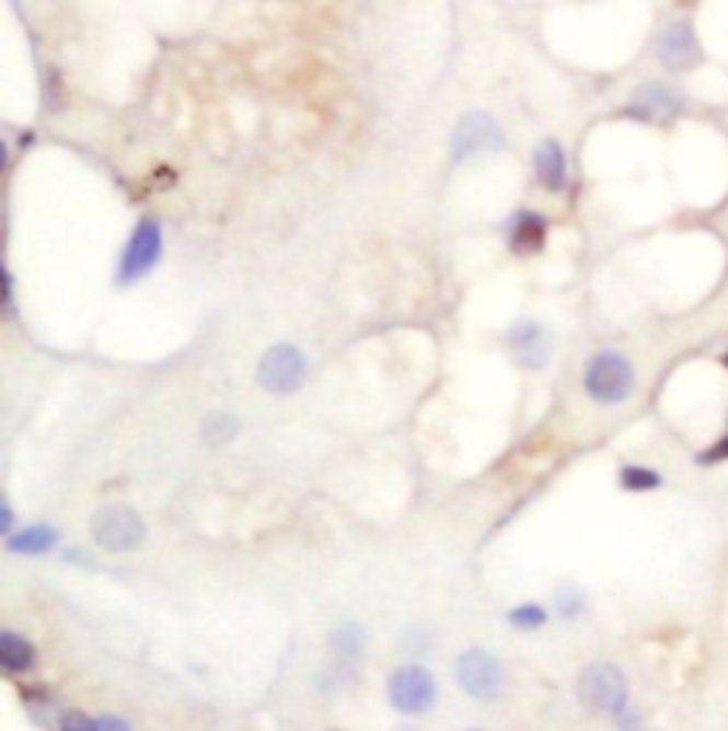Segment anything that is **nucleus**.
Listing matches in <instances>:
<instances>
[{
  "mask_svg": "<svg viewBox=\"0 0 728 731\" xmlns=\"http://www.w3.org/2000/svg\"><path fill=\"white\" fill-rule=\"evenodd\" d=\"M578 700L594 715L621 720L632 709L629 677L617 663H589L578 675Z\"/></svg>",
  "mask_w": 728,
  "mask_h": 731,
  "instance_id": "f257e3e1",
  "label": "nucleus"
},
{
  "mask_svg": "<svg viewBox=\"0 0 728 731\" xmlns=\"http://www.w3.org/2000/svg\"><path fill=\"white\" fill-rule=\"evenodd\" d=\"M583 387H587L589 398L601 402V405L626 402L632 391H635V368L617 350H601V353H594L587 362Z\"/></svg>",
  "mask_w": 728,
  "mask_h": 731,
  "instance_id": "f03ea898",
  "label": "nucleus"
},
{
  "mask_svg": "<svg viewBox=\"0 0 728 731\" xmlns=\"http://www.w3.org/2000/svg\"><path fill=\"white\" fill-rule=\"evenodd\" d=\"M388 700L398 715L421 718L439 700V681L421 663H404L388 677Z\"/></svg>",
  "mask_w": 728,
  "mask_h": 731,
  "instance_id": "7ed1b4c3",
  "label": "nucleus"
},
{
  "mask_svg": "<svg viewBox=\"0 0 728 731\" xmlns=\"http://www.w3.org/2000/svg\"><path fill=\"white\" fill-rule=\"evenodd\" d=\"M455 681L478 704H495L507 689V669L487 649H467L455 661Z\"/></svg>",
  "mask_w": 728,
  "mask_h": 731,
  "instance_id": "20e7f679",
  "label": "nucleus"
},
{
  "mask_svg": "<svg viewBox=\"0 0 728 731\" xmlns=\"http://www.w3.org/2000/svg\"><path fill=\"white\" fill-rule=\"evenodd\" d=\"M92 538L106 553H128L146 541V521L126 504H106L92 515Z\"/></svg>",
  "mask_w": 728,
  "mask_h": 731,
  "instance_id": "39448f33",
  "label": "nucleus"
},
{
  "mask_svg": "<svg viewBox=\"0 0 728 731\" xmlns=\"http://www.w3.org/2000/svg\"><path fill=\"white\" fill-rule=\"evenodd\" d=\"M256 376H259V384L268 393L290 396V393H297L304 384L308 362H304V353L297 345H274L259 359Z\"/></svg>",
  "mask_w": 728,
  "mask_h": 731,
  "instance_id": "423d86ee",
  "label": "nucleus"
},
{
  "mask_svg": "<svg viewBox=\"0 0 728 731\" xmlns=\"http://www.w3.org/2000/svg\"><path fill=\"white\" fill-rule=\"evenodd\" d=\"M504 146V131L489 114L473 112L464 114L453 131V160L464 163L470 156L484 154V151H495Z\"/></svg>",
  "mask_w": 728,
  "mask_h": 731,
  "instance_id": "0eeeda50",
  "label": "nucleus"
},
{
  "mask_svg": "<svg viewBox=\"0 0 728 731\" xmlns=\"http://www.w3.org/2000/svg\"><path fill=\"white\" fill-rule=\"evenodd\" d=\"M160 254H163V231L154 220H142L123 251L120 282H135L142 274H149Z\"/></svg>",
  "mask_w": 728,
  "mask_h": 731,
  "instance_id": "6e6552de",
  "label": "nucleus"
},
{
  "mask_svg": "<svg viewBox=\"0 0 728 731\" xmlns=\"http://www.w3.org/2000/svg\"><path fill=\"white\" fill-rule=\"evenodd\" d=\"M701 46L689 23H672L658 40V60L669 71H686L701 63Z\"/></svg>",
  "mask_w": 728,
  "mask_h": 731,
  "instance_id": "1a4fd4ad",
  "label": "nucleus"
},
{
  "mask_svg": "<svg viewBox=\"0 0 728 731\" xmlns=\"http://www.w3.org/2000/svg\"><path fill=\"white\" fill-rule=\"evenodd\" d=\"M509 350L516 353L518 364L530 370H541L552 356V339L550 330H544V325L538 322H518L512 330H509Z\"/></svg>",
  "mask_w": 728,
  "mask_h": 731,
  "instance_id": "9d476101",
  "label": "nucleus"
},
{
  "mask_svg": "<svg viewBox=\"0 0 728 731\" xmlns=\"http://www.w3.org/2000/svg\"><path fill=\"white\" fill-rule=\"evenodd\" d=\"M680 108H683V100H680L678 92H672L663 83H649L640 85L635 92L629 114H635L637 120L646 123H669L678 117Z\"/></svg>",
  "mask_w": 728,
  "mask_h": 731,
  "instance_id": "9b49d317",
  "label": "nucleus"
},
{
  "mask_svg": "<svg viewBox=\"0 0 728 731\" xmlns=\"http://www.w3.org/2000/svg\"><path fill=\"white\" fill-rule=\"evenodd\" d=\"M37 663V649L35 643L21 633H0V666L9 675H26L32 672Z\"/></svg>",
  "mask_w": 728,
  "mask_h": 731,
  "instance_id": "f8f14e48",
  "label": "nucleus"
},
{
  "mask_svg": "<svg viewBox=\"0 0 728 731\" xmlns=\"http://www.w3.org/2000/svg\"><path fill=\"white\" fill-rule=\"evenodd\" d=\"M535 174L544 188L561 192L566 183V156L555 140H544L535 151Z\"/></svg>",
  "mask_w": 728,
  "mask_h": 731,
  "instance_id": "ddd939ff",
  "label": "nucleus"
},
{
  "mask_svg": "<svg viewBox=\"0 0 728 731\" xmlns=\"http://www.w3.org/2000/svg\"><path fill=\"white\" fill-rule=\"evenodd\" d=\"M9 553L18 555H43L57 547V530L49 524H32L23 526L21 533L9 535L7 541Z\"/></svg>",
  "mask_w": 728,
  "mask_h": 731,
  "instance_id": "4468645a",
  "label": "nucleus"
},
{
  "mask_svg": "<svg viewBox=\"0 0 728 731\" xmlns=\"http://www.w3.org/2000/svg\"><path fill=\"white\" fill-rule=\"evenodd\" d=\"M546 242V222L538 213H521L509 234V245L516 254H535L544 248Z\"/></svg>",
  "mask_w": 728,
  "mask_h": 731,
  "instance_id": "2eb2a0df",
  "label": "nucleus"
},
{
  "mask_svg": "<svg viewBox=\"0 0 728 731\" xmlns=\"http://www.w3.org/2000/svg\"><path fill=\"white\" fill-rule=\"evenodd\" d=\"M331 652L339 661H359L365 652V629L359 624H342L331 635Z\"/></svg>",
  "mask_w": 728,
  "mask_h": 731,
  "instance_id": "dca6fc26",
  "label": "nucleus"
},
{
  "mask_svg": "<svg viewBox=\"0 0 728 731\" xmlns=\"http://www.w3.org/2000/svg\"><path fill=\"white\" fill-rule=\"evenodd\" d=\"M236 433H240V421L228 413H213L203 421V439L208 444H226V441L236 439Z\"/></svg>",
  "mask_w": 728,
  "mask_h": 731,
  "instance_id": "f3484780",
  "label": "nucleus"
},
{
  "mask_svg": "<svg viewBox=\"0 0 728 731\" xmlns=\"http://www.w3.org/2000/svg\"><path fill=\"white\" fill-rule=\"evenodd\" d=\"M663 478L655 473V469L646 467H623L621 469V487L629 492H646V490H658Z\"/></svg>",
  "mask_w": 728,
  "mask_h": 731,
  "instance_id": "a211bd4d",
  "label": "nucleus"
},
{
  "mask_svg": "<svg viewBox=\"0 0 728 731\" xmlns=\"http://www.w3.org/2000/svg\"><path fill=\"white\" fill-rule=\"evenodd\" d=\"M546 624V610L538 604H521L509 612V626L521 629V633H535Z\"/></svg>",
  "mask_w": 728,
  "mask_h": 731,
  "instance_id": "6ab92c4d",
  "label": "nucleus"
},
{
  "mask_svg": "<svg viewBox=\"0 0 728 731\" xmlns=\"http://www.w3.org/2000/svg\"><path fill=\"white\" fill-rule=\"evenodd\" d=\"M555 606H558L561 618H578L580 612H583V595H580V590H575V587H564V590L558 592V597H555Z\"/></svg>",
  "mask_w": 728,
  "mask_h": 731,
  "instance_id": "aec40b11",
  "label": "nucleus"
},
{
  "mask_svg": "<svg viewBox=\"0 0 728 731\" xmlns=\"http://www.w3.org/2000/svg\"><path fill=\"white\" fill-rule=\"evenodd\" d=\"M57 731H97V718H89L80 709H66L57 718Z\"/></svg>",
  "mask_w": 728,
  "mask_h": 731,
  "instance_id": "412c9836",
  "label": "nucleus"
},
{
  "mask_svg": "<svg viewBox=\"0 0 728 731\" xmlns=\"http://www.w3.org/2000/svg\"><path fill=\"white\" fill-rule=\"evenodd\" d=\"M728 459V436L726 439H720L717 444H712L708 450H703L701 453V464H717V462H726Z\"/></svg>",
  "mask_w": 728,
  "mask_h": 731,
  "instance_id": "4be33fe9",
  "label": "nucleus"
},
{
  "mask_svg": "<svg viewBox=\"0 0 728 731\" xmlns=\"http://www.w3.org/2000/svg\"><path fill=\"white\" fill-rule=\"evenodd\" d=\"M97 731H135V729H131V723H128V720L117 718V715H100Z\"/></svg>",
  "mask_w": 728,
  "mask_h": 731,
  "instance_id": "5701e85b",
  "label": "nucleus"
},
{
  "mask_svg": "<svg viewBox=\"0 0 728 731\" xmlns=\"http://www.w3.org/2000/svg\"><path fill=\"white\" fill-rule=\"evenodd\" d=\"M0 533H12V510H9V504L3 501L0 504Z\"/></svg>",
  "mask_w": 728,
  "mask_h": 731,
  "instance_id": "b1692460",
  "label": "nucleus"
},
{
  "mask_svg": "<svg viewBox=\"0 0 728 731\" xmlns=\"http://www.w3.org/2000/svg\"><path fill=\"white\" fill-rule=\"evenodd\" d=\"M390 731H421V729H416V726H411V723H402V726H396V729H390Z\"/></svg>",
  "mask_w": 728,
  "mask_h": 731,
  "instance_id": "393cba45",
  "label": "nucleus"
},
{
  "mask_svg": "<svg viewBox=\"0 0 728 731\" xmlns=\"http://www.w3.org/2000/svg\"><path fill=\"white\" fill-rule=\"evenodd\" d=\"M726 364H728V356H726Z\"/></svg>",
  "mask_w": 728,
  "mask_h": 731,
  "instance_id": "a878e982",
  "label": "nucleus"
},
{
  "mask_svg": "<svg viewBox=\"0 0 728 731\" xmlns=\"http://www.w3.org/2000/svg\"><path fill=\"white\" fill-rule=\"evenodd\" d=\"M470 731H478V729H470Z\"/></svg>",
  "mask_w": 728,
  "mask_h": 731,
  "instance_id": "bb28decb",
  "label": "nucleus"
}]
</instances>
